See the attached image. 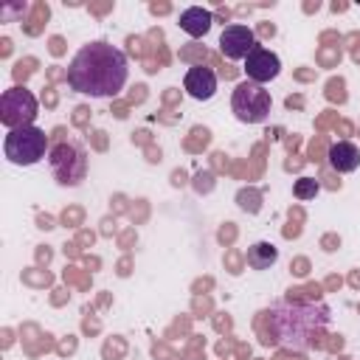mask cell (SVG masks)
I'll return each mask as SVG.
<instances>
[{"label":"cell","mask_w":360,"mask_h":360,"mask_svg":"<svg viewBox=\"0 0 360 360\" xmlns=\"http://www.w3.org/2000/svg\"><path fill=\"white\" fill-rule=\"evenodd\" d=\"M129 62L121 48L96 39L82 45L70 65H68V84L70 90L90 96V98H112L127 87Z\"/></svg>","instance_id":"1"},{"label":"cell","mask_w":360,"mask_h":360,"mask_svg":"<svg viewBox=\"0 0 360 360\" xmlns=\"http://www.w3.org/2000/svg\"><path fill=\"white\" fill-rule=\"evenodd\" d=\"M267 315V340L287 349H307L329 323V309L315 301H284Z\"/></svg>","instance_id":"2"},{"label":"cell","mask_w":360,"mask_h":360,"mask_svg":"<svg viewBox=\"0 0 360 360\" xmlns=\"http://www.w3.org/2000/svg\"><path fill=\"white\" fill-rule=\"evenodd\" d=\"M3 155L14 166H34L48 155V135L39 127L8 129L3 138Z\"/></svg>","instance_id":"3"},{"label":"cell","mask_w":360,"mask_h":360,"mask_svg":"<svg viewBox=\"0 0 360 360\" xmlns=\"http://www.w3.org/2000/svg\"><path fill=\"white\" fill-rule=\"evenodd\" d=\"M270 107H273V98H270L267 87L253 84V82H242V84L233 87L231 110H233L236 121H242V124H262V121H267Z\"/></svg>","instance_id":"4"},{"label":"cell","mask_w":360,"mask_h":360,"mask_svg":"<svg viewBox=\"0 0 360 360\" xmlns=\"http://www.w3.org/2000/svg\"><path fill=\"white\" fill-rule=\"evenodd\" d=\"M39 112V101L28 87H8L0 96V121L6 129L34 127Z\"/></svg>","instance_id":"5"},{"label":"cell","mask_w":360,"mask_h":360,"mask_svg":"<svg viewBox=\"0 0 360 360\" xmlns=\"http://www.w3.org/2000/svg\"><path fill=\"white\" fill-rule=\"evenodd\" d=\"M48 166H51L56 183H62V186H79L84 180V172H87V155H84L82 146L62 141V143L51 146Z\"/></svg>","instance_id":"6"},{"label":"cell","mask_w":360,"mask_h":360,"mask_svg":"<svg viewBox=\"0 0 360 360\" xmlns=\"http://www.w3.org/2000/svg\"><path fill=\"white\" fill-rule=\"evenodd\" d=\"M245 73H248V82L264 87L267 82H273V79L281 73V59H278L270 48L256 45V48L245 56Z\"/></svg>","instance_id":"7"},{"label":"cell","mask_w":360,"mask_h":360,"mask_svg":"<svg viewBox=\"0 0 360 360\" xmlns=\"http://www.w3.org/2000/svg\"><path fill=\"white\" fill-rule=\"evenodd\" d=\"M253 48H256V37H253V31L248 25L231 22V25L222 28V34H219V51H222L225 59H233V62L236 59H245Z\"/></svg>","instance_id":"8"},{"label":"cell","mask_w":360,"mask_h":360,"mask_svg":"<svg viewBox=\"0 0 360 360\" xmlns=\"http://www.w3.org/2000/svg\"><path fill=\"white\" fill-rule=\"evenodd\" d=\"M183 87H186V93H188L191 98L208 101V98H214V93H217V73H214L211 68H205V65H191V68L186 70Z\"/></svg>","instance_id":"9"},{"label":"cell","mask_w":360,"mask_h":360,"mask_svg":"<svg viewBox=\"0 0 360 360\" xmlns=\"http://www.w3.org/2000/svg\"><path fill=\"white\" fill-rule=\"evenodd\" d=\"M177 22H180V31H186L194 39H200V37H205L211 31L214 14L208 8H202V6H188V8L180 11V20Z\"/></svg>","instance_id":"10"},{"label":"cell","mask_w":360,"mask_h":360,"mask_svg":"<svg viewBox=\"0 0 360 360\" xmlns=\"http://www.w3.org/2000/svg\"><path fill=\"white\" fill-rule=\"evenodd\" d=\"M329 166L340 174H349L360 166V149L352 141H335L329 146Z\"/></svg>","instance_id":"11"},{"label":"cell","mask_w":360,"mask_h":360,"mask_svg":"<svg viewBox=\"0 0 360 360\" xmlns=\"http://www.w3.org/2000/svg\"><path fill=\"white\" fill-rule=\"evenodd\" d=\"M278 259V248L273 242H256L248 248V267L250 270H267Z\"/></svg>","instance_id":"12"},{"label":"cell","mask_w":360,"mask_h":360,"mask_svg":"<svg viewBox=\"0 0 360 360\" xmlns=\"http://www.w3.org/2000/svg\"><path fill=\"white\" fill-rule=\"evenodd\" d=\"M318 191H321V186H318L315 177H298L295 186H292V194H295L298 200H312Z\"/></svg>","instance_id":"13"}]
</instances>
